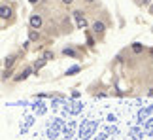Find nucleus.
<instances>
[{
	"label": "nucleus",
	"instance_id": "nucleus-1",
	"mask_svg": "<svg viewBox=\"0 0 153 140\" xmlns=\"http://www.w3.org/2000/svg\"><path fill=\"white\" fill-rule=\"evenodd\" d=\"M106 28H108V25H106V21H102V19H95V21L91 23V32H93V36H95L98 42H102V40H104Z\"/></svg>",
	"mask_w": 153,
	"mask_h": 140
},
{
	"label": "nucleus",
	"instance_id": "nucleus-2",
	"mask_svg": "<svg viewBox=\"0 0 153 140\" xmlns=\"http://www.w3.org/2000/svg\"><path fill=\"white\" fill-rule=\"evenodd\" d=\"M44 15L42 13H32L30 15V19H28V25H30V28H36V31H40V28H44Z\"/></svg>",
	"mask_w": 153,
	"mask_h": 140
},
{
	"label": "nucleus",
	"instance_id": "nucleus-3",
	"mask_svg": "<svg viewBox=\"0 0 153 140\" xmlns=\"http://www.w3.org/2000/svg\"><path fill=\"white\" fill-rule=\"evenodd\" d=\"M0 17H2V21H13V10H11V6L10 4H2L0 6Z\"/></svg>",
	"mask_w": 153,
	"mask_h": 140
},
{
	"label": "nucleus",
	"instance_id": "nucleus-4",
	"mask_svg": "<svg viewBox=\"0 0 153 140\" xmlns=\"http://www.w3.org/2000/svg\"><path fill=\"white\" fill-rule=\"evenodd\" d=\"M72 15L76 17V23H78V27H79V28L87 27V19H85V13H83V11H81V10H76Z\"/></svg>",
	"mask_w": 153,
	"mask_h": 140
},
{
	"label": "nucleus",
	"instance_id": "nucleus-5",
	"mask_svg": "<svg viewBox=\"0 0 153 140\" xmlns=\"http://www.w3.org/2000/svg\"><path fill=\"white\" fill-rule=\"evenodd\" d=\"M62 55L64 57H76V59H79V53L74 49V45H66V48H62Z\"/></svg>",
	"mask_w": 153,
	"mask_h": 140
},
{
	"label": "nucleus",
	"instance_id": "nucleus-6",
	"mask_svg": "<svg viewBox=\"0 0 153 140\" xmlns=\"http://www.w3.org/2000/svg\"><path fill=\"white\" fill-rule=\"evenodd\" d=\"M146 51V48L140 42H134V44H131V53H134V55H142Z\"/></svg>",
	"mask_w": 153,
	"mask_h": 140
},
{
	"label": "nucleus",
	"instance_id": "nucleus-7",
	"mask_svg": "<svg viewBox=\"0 0 153 140\" xmlns=\"http://www.w3.org/2000/svg\"><path fill=\"white\" fill-rule=\"evenodd\" d=\"M32 74V68L30 66H27L25 70H23V72H19L15 76V81H23V80H27V76H30Z\"/></svg>",
	"mask_w": 153,
	"mask_h": 140
},
{
	"label": "nucleus",
	"instance_id": "nucleus-8",
	"mask_svg": "<svg viewBox=\"0 0 153 140\" xmlns=\"http://www.w3.org/2000/svg\"><path fill=\"white\" fill-rule=\"evenodd\" d=\"M40 38H42L40 31H36V28H30V32H28V40H30V42H38Z\"/></svg>",
	"mask_w": 153,
	"mask_h": 140
},
{
	"label": "nucleus",
	"instance_id": "nucleus-9",
	"mask_svg": "<svg viewBox=\"0 0 153 140\" xmlns=\"http://www.w3.org/2000/svg\"><path fill=\"white\" fill-rule=\"evenodd\" d=\"M81 2H83V6H87L89 10H95V8L100 6V0H81Z\"/></svg>",
	"mask_w": 153,
	"mask_h": 140
},
{
	"label": "nucleus",
	"instance_id": "nucleus-10",
	"mask_svg": "<svg viewBox=\"0 0 153 140\" xmlns=\"http://www.w3.org/2000/svg\"><path fill=\"white\" fill-rule=\"evenodd\" d=\"M13 65H15V55H10V57L4 59V66L6 68H13Z\"/></svg>",
	"mask_w": 153,
	"mask_h": 140
},
{
	"label": "nucleus",
	"instance_id": "nucleus-11",
	"mask_svg": "<svg viewBox=\"0 0 153 140\" xmlns=\"http://www.w3.org/2000/svg\"><path fill=\"white\" fill-rule=\"evenodd\" d=\"M44 59L45 61H53V59H55V53H53V51H49V49H44Z\"/></svg>",
	"mask_w": 153,
	"mask_h": 140
},
{
	"label": "nucleus",
	"instance_id": "nucleus-12",
	"mask_svg": "<svg viewBox=\"0 0 153 140\" xmlns=\"http://www.w3.org/2000/svg\"><path fill=\"white\" fill-rule=\"evenodd\" d=\"M44 65H45V59H44V57H42V59H38L36 63H34V70H36V72H38V70L42 68Z\"/></svg>",
	"mask_w": 153,
	"mask_h": 140
},
{
	"label": "nucleus",
	"instance_id": "nucleus-13",
	"mask_svg": "<svg viewBox=\"0 0 153 140\" xmlns=\"http://www.w3.org/2000/svg\"><path fill=\"white\" fill-rule=\"evenodd\" d=\"M79 70H81V66H72V68H70V70H68V72H66V76H72V74H78V72H79Z\"/></svg>",
	"mask_w": 153,
	"mask_h": 140
},
{
	"label": "nucleus",
	"instance_id": "nucleus-14",
	"mask_svg": "<svg viewBox=\"0 0 153 140\" xmlns=\"http://www.w3.org/2000/svg\"><path fill=\"white\" fill-rule=\"evenodd\" d=\"M87 42H89V45H95V40H93V32L91 31L87 32Z\"/></svg>",
	"mask_w": 153,
	"mask_h": 140
},
{
	"label": "nucleus",
	"instance_id": "nucleus-15",
	"mask_svg": "<svg viewBox=\"0 0 153 140\" xmlns=\"http://www.w3.org/2000/svg\"><path fill=\"white\" fill-rule=\"evenodd\" d=\"M153 0H140V6H151Z\"/></svg>",
	"mask_w": 153,
	"mask_h": 140
},
{
	"label": "nucleus",
	"instance_id": "nucleus-16",
	"mask_svg": "<svg viewBox=\"0 0 153 140\" xmlns=\"http://www.w3.org/2000/svg\"><path fill=\"white\" fill-rule=\"evenodd\" d=\"M61 2H62L64 6H72V4H74V0H61Z\"/></svg>",
	"mask_w": 153,
	"mask_h": 140
},
{
	"label": "nucleus",
	"instance_id": "nucleus-17",
	"mask_svg": "<svg viewBox=\"0 0 153 140\" xmlns=\"http://www.w3.org/2000/svg\"><path fill=\"white\" fill-rule=\"evenodd\" d=\"M28 2H30L32 6H36V4H40V2H42V0H28Z\"/></svg>",
	"mask_w": 153,
	"mask_h": 140
},
{
	"label": "nucleus",
	"instance_id": "nucleus-18",
	"mask_svg": "<svg viewBox=\"0 0 153 140\" xmlns=\"http://www.w3.org/2000/svg\"><path fill=\"white\" fill-rule=\"evenodd\" d=\"M148 55H149L151 59H153V48H148Z\"/></svg>",
	"mask_w": 153,
	"mask_h": 140
},
{
	"label": "nucleus",
	"instance_id": "nucleus-19",
	"mask_svg": "<svg viewBox=\"0 0 153 140\" xmlns=\"http://www.w3.org/2000/svg\"><path fill=\"white\" fill-rule=\"evenodd\" d=\"M148 95H151V97H153V87H151V89L148 91Z\"/></svg>",
	"mask_w": 153,
	"mask_h": 140
},
{
	"label": "nucleus",
	"instance_id": "nucleus-20",
	"mask_svg": "<svg viewBox=\"0 0 153 140\" xmlns=\"http://www.w3.org/2000/svg\"><path fill=\"white\" fill-rule=\"evenodd\" d=\"M149 13H151V15H153V4H151V6H149Z\"/></svg>",
	"mask_w": 153,
	"mask_h": 140
},
{
	"label": "nucleus",
	"instance_id": "nucleus-21",
	"mask_svg": "<svg viewBox=\"0 0 153 140\" xmlns=\"http://www.w3.org/2000/svg\"><path fill=\"white\" fill-rule=\"evenodd\" d=\"M136 4H138V6H140V0H136Z\"/></svg>",
	"mask_w": 153,
	"mask_h": 140
},
{
	"label": "nucleus",
	"instance_id": "nucleus-22",
	"mask_svg": "<svg viewBox=\"0 0 153 140\" xmlns=\"http://www.w3.org/2000/svg\"><path fill=\"white\" fill-rule=\"evenodd\" d=\"M151 31H153V28H151Z\"/></svg>",
	"mask_w": 153,
	"mask_h": 140
}]
</instances>
